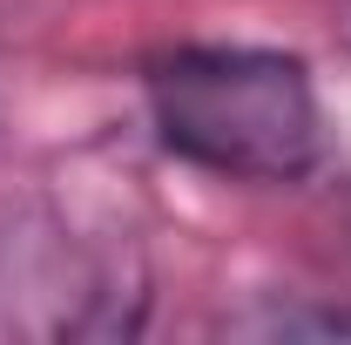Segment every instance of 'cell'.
I'll use <instances>...</instances> for the list:
<instances>
[{
  "mask_svg": "<svg viewBox=\"0 0 351 345\" xmlns=\"http://www.w3.org/2000/svg\"><path fill=\"white\" fill-rule=\"evenodd\" d=\"M243 339H351V304H257L230 318Z\"/></svg>",
  "mask_w": 351,
  "mask_h": 345,
  "instance_id": "obj_2",
  "label": "cell"
},
{
  "mask_svg": "<svg viewBox=\"0 0 351 345\" xmlns=\"http://www.w3.org/2000/svg\"><path fill=\"white\" fill-rule=\"evenodd\" d=\"M156 142L230 183H304L324 156L317 82L284 47L182 41L142 68Z\"/></svg>",
  "mask_w": 351,
  "mask_h": 345,
  "instance_id": "obj_1",
  "label": "cell"
}]
</instances>
